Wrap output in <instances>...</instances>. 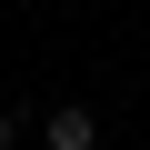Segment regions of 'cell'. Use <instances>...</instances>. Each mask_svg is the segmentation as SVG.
<instances>
[{"mask_svg":"<svg viewBox=\"0 0 150 150\" xmlns=\"http://www.w3.org/2000/svg\"><path fill=\"white\" fill-rule=\"evenodd\" d=\"M40 140H50V150H100V110H90V100H50V110H40Z\"/></svg>","mask_w":150,"mask_h":150,"instance_id":"cell-1","label":"cell"},{"mask_svg":"<svg viewBox=\"0 0 150 150\" xmlns=\"http://www.w3.org/2000/svg\"><path fill=\"white\" fill-rule=\"evenodd\" d=\"M0 150H20V110H0Z\"/></svg>","mask_w":150,"mask_h":150,"instance_id":"cell-2","label":"cell"}]
</instances>
